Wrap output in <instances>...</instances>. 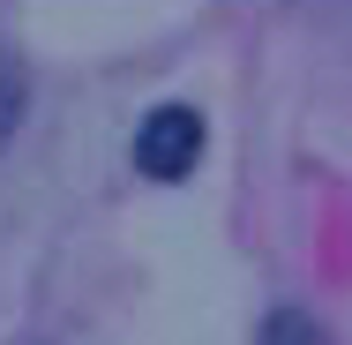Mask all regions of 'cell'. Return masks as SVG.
I'll return each mask as SVG.
<instances>
[{
    "mask_svg": "<svg viewBox=\"0 0 352 345\" xmlns=\"http://www.w3.org/2000/svg\"><path fill=\"white\" fill-rule=\"evenodd\" d=\"M203 158V113L195 105H157L135 128V165L150 180H188Z\"/></svg>",
    "mask_w": 352,
    "mask_h": 345,
    "instance_id": "1",
    "label": "cell"
},
{
    "mask_svg": "<svg viewBox=\"0 0 352 345\" xmlns=\"http://www.w3.org/2000/svg\"><path fill=\"white\" fill-rule=\"evenodd\" d=\"M23 113H30V75H23V61H15V45H0V150L15 143Z\"/></svg>",
    "mask_w": 352,
    "mask_h": 345,
    "instance_id": "2",
    "label": "cell"
},
{
    "mask_svg": "<svg viewBox=\"0 0 352 345\" xmlns=\"http://www.w3.org/2000/svg\"><path fill=\"white\" fill-rule=\"evenodd\" d=\"M255 345H330V331H322L307 308H270L263 331H255Z\"/></svg>",
    "mask_w": 352,
    "mask_h": 345,
    "instance_id": "3",
    "label": "cell"
}]
</instances>
